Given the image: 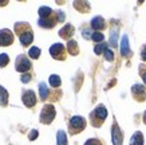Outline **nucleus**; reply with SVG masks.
<instances>
[{"instance_id": "nucleus-16", "label": "nucleus", "mask_w": 146, "mask_h": 145, "mask_svg": "<svg viewBox=\"0 0 146 145\" xmlns=\"http://www.w3.org/2000/svg\"><path fill=\"white\" fill-rule=\"evenodd\" d=\"M130 145H143V134L141 132H135L130 138Z\"/></svg>"}, {"instance_id": "nucleus-19", "label": "nucleus", "mask_w": 146, "mask_h": 145, "mask_svg": "<svg viewBox=\"0 0 146 145\" xmlns=\"http://www.w3.org/2000/svg\"><path fill=\"white\" fill-rule=\"evenodd\" d=\"M8 104V92L3 86H0V105L5 106Z\"/></svg>"}, {"instance_id": "nucleus-14", "label": "nucleus", "mask_w": 146, "mask_h": 145, "mask_svg": "<svg viewBox=\"0 0 146 145\" xmlns=\"http://www.w3.org/2000/svg\"><path fill=\"white\" fill-rule=\"evenodd\" d=\"M59 22L56 18H47V19H39V26L40 27H44V28H52L56 23Z\"/></svg>"}, {"instance_id": "nucleus-13", "label": "nucleus", "mask_w": 146, "mask_h": 145, "mask_svg": "<svg viewBox=\"0 0 146 145\" xmlns=\"http://www.w3.org/2000/svg\"><path fill=\"white\" fill-rule=\"evenodd\" d=\"M121 54L123 57H130L131 55V51H130V47H129V38L126 35L122 36V42H121Z\"/></svg>"}, {"instance_id": "nucleus-4", "label": "nucleus", "mask_w": 146, "mask_h": 145, "mask_svg": "<svg viewBox=\"0 0 146 145\" xmlns=\"http://www.w3.org/2000/svg\"><path fill=\"white\" fill-rule=\"evenodd\" d=\"M86 128V120L80 116H74L70 120V130L72 134L75 133H80Z\"/></svg>"}, {"instance_id": "nucleus-22", "label": "nucleus", "mask_w": 146, "mask_h": 145, "mask_svg": "<svg viewBox=\"0 0 146 145\" xmlns=\"http://www.w3.org/2000/svg\"><path fill=\"white\" fill-rule=\"evenodd\" d=\"M107 48V44L105 42H102V43H98L95 47H94V53L97 54V55H101L102 53H105V50Z\"/></svg>"}, {"instance_id": "nucleus-20", "label": "nucleus", "mask_w": 146, "mask_h": 145, "mask_svg": "<svg viewBox=\"0 0 146 145\" xmlns=\"http://www.w3.org/2000/svg\"><path fill=\"white\" fill-rule=\"evenodd\" d=\"M56 145H67V136L63 130H58L56 134Z\"/></svg>"}, {"instance_id": "nucleus-3", "label": "nucleus", "mask_w": 146, "mask_h": 145, "mask_svg": "<svg viewBox=\"0 0 146 145\" xmlns=\"http://www.w3.org/2000/svg\"><path fill=\"white\" fill-rule=\"evenodd\" d=\"M55 116H56V112H55L54 105L47 104V105H44L42 108V112H40V122L48 125V124H51L54 121Z\"/></svg>"}, {"instance_id": "nucleus-17", "label": "nucleus", "mask_w": 146, "mask_h": 145, "mask_svg": "<svg viewBox=\"0 0 146 145\" xmlns=\"http://www.w3.org/2000/svg\"><path fill=\"white\" fill-rule=\"evenodd\" d=\"M39 93H40V98L44 101V100H48L50 97V90L47 88V85L44 82H40L39 84Z\"/></svg>"}, {"instance_id": "nucleus-26", "label": "nucleus", "mask_w": 146, "mask_h": 145, "mask_svg": "<svg viewBox=\"0 0 146 145\" xmlns=\"http://www.w3.org/2000/svg\"><path fill=\"white\" fill-rule=\"evenodd\" d=\"M103 54H105V58H106V61H109V62H113V61H114V53L111 51L110 48H106Z\"/></svg>"}, {"instance_id": "nucleus-8", "label": "nucleus", "mask_w": 146, "mask_h": 145, "mask_svg": "<svg viewBox=\"0 0 146 145\" xmlns=\"http://www.w3.org/2000/svg\"><path fill=\"white\" fill-rule=\"evenodd\" d=\"M13 39L15 38H13V34L11 30H8V28L0 30V46L7 47V46L13 43Z\"/></svg>"}, {"instance_id": "nucleus-18", "label": "nucleus", "mask_w": 146, "mask_h": 145, "mask_svg": "<svg viewBox=\"0 0 146 145\" xmlns=\"http://www.w3.org/2000/svg\"><path fill=\"white\" fill-rule=\"evenodd\" d=\"M54 15V11L50 7H40L39 8V16L40 19H47V18H51Z\"/></svg>"}, {"instance_id": "nucleus-10", "label": "nucleus", "mask_w": 146, "mask_h": 145, "mask_svg": "<svg viewBox=\"0 0 146 145\" xmlns=\"http://www.w3.org/2000/svg\"><path fill=\"white\" fill-rule=\"evenodd\" d=\"M131 94L137 101H145L146 100V88L143 85H134L131 88Z\"/></svg>"}, {"instance_id": "nucleus-6", "label": "nucleus", "mask_w": 146, "mask_h": 145, "mask_svg": "<svg viewBox=\"0 0 146 145\" xmlns=\"http://www.w3.org/2000/svg\"><path fill=\"white\" fill-rule=\"evenodd\" d=\"M15 69L19 71V73H26L31 69V62L27 58L26 54H22L16 58V62H15Z\"/></svg>"}, {"instance_id": "nucleus-35", "label": "nucleus", "mask_w": 146, "mask_h": 145, "mask_svg": "<svg viewBox=\"0 0 146 145\" xmlns=\"http://www.w3.org/2000/svg\"><path fill=\"white\" fill-rule=\"evenodd\" d=\"M143 122L146 124V112H145V113H143Z\"/></svg>"}, {"instance_id": "nucleus-31", "label": "nucleus", "mask_w": 146, "mask_h": 145, "mask_svg": "<svg viewBox=\"0 0 146 145\" xmlns=\"http://www.w3.org/2000/svg\"><path fill=\"white\" fill-rule=\"evenodd\" d=\"M39 136V133H38V130H36V129H34V130H31V133H30V134H28V138H30V140H35L36 137Z\"/></svg>"}, {"instance_id": "nucleus-21", "label": "nucleus", "mask_w": 146, "mask_h": 145, "mask_svg": "<svg viewBox=\"0 0 146 145\" xmlns=\"http://www.w3.org/2000/svg\"><path fill=\"white\" fill-rule=\"evenodd\" d=\"M50 85L52 86V88H59L60 86V84H62V81H60V77L56 74H52L51 77H50Z\"/></svg>"}, {"instance_id": "nucleus-1", "label": "nucleus", "mask_w": 146, "mask_h": 145, "mask_svg": "<svg viewBox=\"0 0 146 145\" xmlns=\"http://www.w3.org/2000/svg\"><path fill=\"white\" fill-rule=\"evenodd\" d=\"M13 31L19 36V40H20L22 46L28 47L32 43V40H34V32H32V28L28 23H26V22L16 23L15 27H13Z\"/></svg>"}, {"instance_id": "nucleus-11", "label": "nucleus", "mask_w": 146, "mask_h": 145, "mask_svg": "<svg viewBox=\"0 0 146 145\" xmlns=\"http://www.w3.org/2000/svg\"><path fill=\"white\" fill-rule=\"evenodd\" d=\"M74 32H75V28H74V26H71V24H68L67 23L66 26L63 27L62 30L59 31V36L60 38H63V39H70L71 36L74 35Z\"/></svg>"}, {"instance_id": "nucleus-5", "label": "nucleus", "mask_w": 146, "mask_h": 145, "mask_svg": "<svg viewBox=\"0 0 146 145\" xmlns=\"http://www.w3.org/2000/svg\"><path fill=\"white\" fill-rule=\"evenodd\" d=\"M50 54L54 59L58 61H64L66 59V47L62 43H55L50 47Z\"/></svg>"}, {"instance_id": "nucleus-24", "label": "nucleus", "mask_w": 146, "mask_h": 145, "mask_svg": "<svg viewBox=\"0 0 146 145\" xmlns=\"http://www.w3.org/2000/svg\"><path fill=\"white\" fill-rule=\"evenodd\" d=\"M91 39H93L94 42H97V43H102V42H103V39H105V35H103L102 32H93Z\"/></svg>"}, {"instance_id": "nucleus-29", "label": "nucleus", "mask_w": 146, "mask_h": 145, "mask_svg": "<svg viewBox=\"0 0 146 145\" xmlns=\"http://www.w3.org/2000/svg\"><path fill=\"white\" fill-rule=\"evenodd\" d=\"M84 145H102V142L98 138H89L84 142Z\"/></svg>"}, {"instance_id": "nucleus-34", "label": "nucleus", "mask_w": 146, "mask_h": 145, "mask_svg": "<svg viewBox=\"0 0 146 145\" xmlns=\"http://www.w3.org/2000/svg\"><path fill=\"white\" fill-rule=\"evenodd\" d=\"M141 58L143 59V61H146V47L142 50V53H141Z\"/></svg>"}, {"instance_id": "nucleus-32", "label": "nucleus", "mask_w": 146, "mask_h": 145, "mask_svg": "<svg viewBox=\"0 0 146 145\" xmlns=\"http://www.w3.org/2000/svg\"><path fill=\"white\" fill-rule=\"evenodd\" d=\"M91 36H93V34H91L89 30H84L83 31V38H84V39H90Z\"/></svg>"}, {"instance_id": "nucleus-2", "label": "nucleus", "mask_w": 146, "mask_h": 145, "mask_svg": "<svg viewBox=\"0 0 146 145\" xmlns=\"http://www.w3.org/2000/svg\"><path fill=\"white\" fill-rule=\"evenodd\" d=\"M107 117V110L103 105H98L95 109L93 110V113L90 114V122L95 128H99L102 124L105 122V120Z\"/></svg>"}, {"instance_id": "nucleus-9", "label": "nucleus", "mask_w": 146, "mask_h": 145, "mask_svg": "<svg viewBox=\"0 0 146 145\" xmlns=\"http://www.w3.org/2000/svg\"><path fill=\"white\" fill-rule=\"evenodd\" d=\"M22 100L27 108H34L36 105V94L32 90H24L22 94Z\"/></svg>"}, {"instance_id": "nucleus-28", "label": "nucleus", "mask_w": 146, "mask_h": 145, "mask_svg": "<svg viewBox=\"0 0 146 145\" xmlns=\"http://www.w3.org/2000/svg\"><path fill=\"white\" fill-rule=\"evenodd\" d=\"M139 74H141V78L143 81V84L146 85V65H141L139 66Z\"/></svg>"}, {"instance_id": "nucleus-27", "label": "nucleus", "mask_w": 146, "mask_h": 145, "mask_svg": "<svg viewBox=\"0 0 146 145\" xmlns=\"http://www.w3.org/2000/svg\"><path fill=\"white\" fill-rule=\"evenodd\" d=\"M74 5H75V8H78L79 11H83V8H89V4L86 3V1H75L74 3Z\"/></svg>"}, {"instance_id": "nucleus-23", "label": "nucleus", "mask_w": 146, "mask_h": 145, "mask_svg": "<svg viewBox=\"0 0 146 145\" xmlns=\"http://www.w3.org/2000/svg\"><path fill=\"white\" fill-rule=\"evenodd\" d=\"M28 55L32 58V59H38L40 55V48L38 47H31L30 48V51H28Z\"/></svg>"}, {"instance_id": "nucleus-15", "label": "nucleus", "mask_w": 146, "mask_h": 145, "mask_svg": "<svg viewBox=\"0 0 146 145\" xmlns=\"http://www.w3.org/2000/svg\"><path fill=\"white\" fill-rule=\"evenodd\" d=\"M67 53L70 54V55H78L79 46H78V43H76L75 40H68V43H67Z\"/></svg>"}, {"instance_id": "nucleus-12", "label": "nucleus", "mask_w": 146, "mask_h": 145, "mask_svg": "<svg viewBox=\"0 0 146 145\" xmlns=\"http://www.w3.org/2000/svg\"><path fill=\"white\" fill-rule=\"evenodd\" d=\"M91 27H93L95 32H101V30H103L106 27V23H105V19L102 16H95V18L91 20Z\"/></svg>"}, {"instance_id": "nucleus-25", "label": "nucleus", "mask_w": 146, "mask_h": 145, "mask_svg": "<svg viewBox=\"0 0 146 145\" xmlns=\"http://www.w3.org/2000/svg\"><path fill=\"white\" fill-rule=\"evenodd\" d=\"M9 58L7 54H0V67H5L8 65Z\"/></svg>"}, {"instance_id": "nucleus-7", "label": "nucleus", "mask_w": 146, "mask_h": 145, "mask_svg": "<svg viewBox=\"0 0 146 145\" xmlns=\"http://www.w3.org/2000/svg\"><path fill=\"white\" fill-rule=\"evenodd\" d=\"M111 140H113V144L114 145L123 144V133H122L119 125L117 122L113 124V128H111Z\"/></svg>"}, {"instance_id": "nucleus-30", "label": "nucleus", "mask_w": 146, "mask_h": 145, "mask_svg": "<svg viewBox=\"0 0 146 145\" xmlns=\"http://www.w3.org/2000/svg\"><path fill=\"white\" fill-rule=\"evenodd\" d=\"M31 77H32L31 74H23L20 79H22L23 84H27V82H30V81H31Z\"/></svg>"}, {"instance_id": "nucleus-33", "label": "nucleus", "mask_w": 146, "mask_h": 145, "mask_svg": "<svg viewBox=\"0 0 146 145\" xmlns=\"http://www.w3.org/2000/svg\"><path fill=\"white\" fill-rule=\"evenodd\" d=\"M111 46H117V34L113 32V38H111Z\"/></svg>"}]
</instances>
